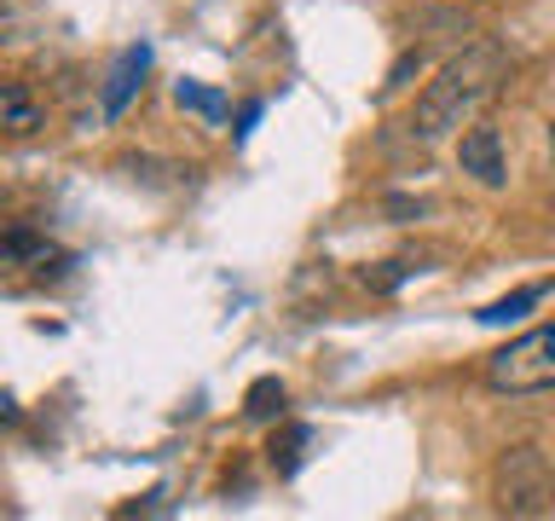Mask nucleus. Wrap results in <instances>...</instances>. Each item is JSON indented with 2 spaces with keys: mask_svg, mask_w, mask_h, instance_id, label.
Segmentation results:
<instances>
[{
  "mask_svg": "<svg viewBox=\"0 0 555 521\" xmlns=\"http://www.w3.org/2000/svg\"><path fill=\"white\" fill-rule=\"evenodd\" d=\"M503 76H509V52H503L498 41H468L457 59L416 93L411 134L416 139H446V134L468 128V122L480 116V104L503 87Z\"/></svg>",
  "mask_w": 555,
  "mask_h": 521,
  "instance_id": "nucleus-1",
  "label": "nucleus"
},
{
  "mask_svg": "<svg viewBox=\"0 0 555 521\" xmlns=\"http://www.w3.org/2000/svg\"><path fill=\"white\" fill-rule=\"evenodd\" d=\"M486 389L492 394H550L555 389V319L532 325L527 336L486 354Z\"/></svg>",
  "mask_w": 555,
  "mask_h": 521,
  "instance_id": "nucleus-2",
  "label": "nucleus"
},
{
  "mask_svg": "<svg viewBox=\"0 0 555 521\" xmlns=\"http://www.w3.org/2000/svg\"><path fill=\"white\" fill-rule=\"evenodd\" d=\"M492 498L503 516H550L555 510V463L538 446H509L492 463Z\"/></svg>",
  "mask_w": 555,
  "mask_h": 521,
  "instance_id": "nucleus-3",
  "label": "nucleus"
},
{
  "mask_svg": "<svg viewBox=\"0 0 555 521\" xmlns=\"http://www.w3.org/2000/svg\"><path fill=\"white\" fill-rule=\"evenodd\" d=\"M457 168H463L475 186H486V191H498L503 180H509V163H503L498 128H468V134L457 139Z\"/></svg>",
  "mask_w": 555,
  "mask_h": 521,
  "instance_id": "nucleus-4",
  "label": "nucleus"
},
{
  "mask_svg": "<svg viewBox=\"0 0 555 521\" xmlns=\"http://www.w3.org/2000/svg\"><path fill=\"white\" fill-rule=\"evenodd\" d=\"M151 69V47H128L116 59V69H111V87H104V116H121V104L133 99V87H139V76Z\"/></svg>",
  "mask_w": 555,
  "mask_h": 521,
  "instance_id": "nucleus-5",
  "label": "nucleus"
},
{
  "mask_svg": "<svg viewBox=\"0 0 555 521\" xmlns=\"http://www.w3.org/2000/svg\"><path fill=\"white\" fill-rule=\"evenodd\" d=\"M0 116H7V134H35V128H47V104L29 93L24 81H7V93H0Z\"/></svg>",
  "mask_w": 555,
  "mask_h": 521,
  "instance_id": "nucleus-6",
  "label": "nucleus"
},
{
  "mask_svg": "<svg viewBox=\"0 0 555 521\" xmlns=\"http://www.w3.org/2000/svg\"><path fill=\"white\" fill-rule=\"evenodd\" d=\"M284 406H289V394L278 377H260L255 389L243 394V417H249V423H272V417H284Z\"/></svg>",
  "mask_w": 555,
  "mask_h": 521,
  "instance_id": "nucleus-7",
  "label": "nucleus"
},
{
  "mask_svg": "<svg viewBox=\"0 0 555 521\" xmlns=\"http://www.w3.org/2000/svg\"><path fill=\"white\" fill-rule=\"evenodd\" d=\"M307 441H312V429H307V423H289L284 434H272L267 458H272L278 475H295V469H301V452H307Z\"/></svg>",
  "mask_w": 555,
  "mask_h": 521,
  "instance_id": "nucleus-8",
  "label": "nucleus"
},
{
  "mask_svg": "<svg viewBox=\"0 0 555 521\" xmlns=\"http://www.w3.org/2000/svg\"><path fill=\"white\" fill-rule=\"evenodd\" d=\"M538 302H544V284H532V290H515V295H503V302L480 307L475 319H480V325H509V319H520V313H532Z\"/></svg>",
  "mask_w": 555,
  "mask_h": 521,
  "instance_id": "nucleus-9",
  "label": "nucleus"
},
{
  "mask_svg": "<svg viewBox=\"0 0 555 521\" xmlns=\"http://www.w3.org/2000/svg\"><path fill=\"white\" fill-rule=\"evenodd\" d=\"M7 260H52V243L47 238H35V232H24V226H12L7 232Z\"/></svg>",
  "mask_w": 555,
  "mask_h": 521,
  "instance_id": "nucleus-10",
  "label": "nucleus"
},
{
  "mask_svg": "<svg viewBox=\"0 0 555 521\" xmlns=\"http://www.w3.org/2000/svg\"><path fill=\"white\" fill-rule=\"evenodd\" d=\"M180 104H185V111H203V116H220L225 111V99L220 93H203L197 81H180Z\"/></svg>",
  "mask_w": 555,
  "mask_h": 521,
  "instance_id": "nucleus-11",
  "label": "nucleus"
},
{
  "mask_svg": "<svg viewBox=\"0 0 555 521\" xmlns=\"http://www.w3.org/2000/svg\"><path fill=\"white\" fill-rule=\"evenodd\" d=\"M416 69H423V47H416V52H405V59H399V64L388 69V87H382V93H393V87H405V81L416 76Z\"/></svg>",
  "mask_w": 555,
  "mask_h": 521,
  "instance_id": "nucleus-12",
  "label": "nucleus"
},
{
  "mask_svg": "<svg viewBox=\"0 0 555 521\" xmlns=\"http://www.w3.org/2000/svg\"><path fill=\"white\" fill-rule=\"evenodd\" d=\"M550 163H555V122H550Z\"/></svg>",
  "mask_w": 555,
  "mask_h": 521,
  "instance_id": "nucleus-13",
  "label": "nucleus"
},
{
  "mask_svg": "<svg viewBox=\"0 0 555 521\" xmlns=\"http://www.w3.org/2000/svg\"><path fill=\"white\" fill-rule=\"evenodd\" d=\"M468 7H492V0H468Z\"/></svg>",
  "mask_w": 555,
  "mask_h": 521,
  "instance_id": "nucleus-14",
  "label": "nucleus"
}]
</instances>
